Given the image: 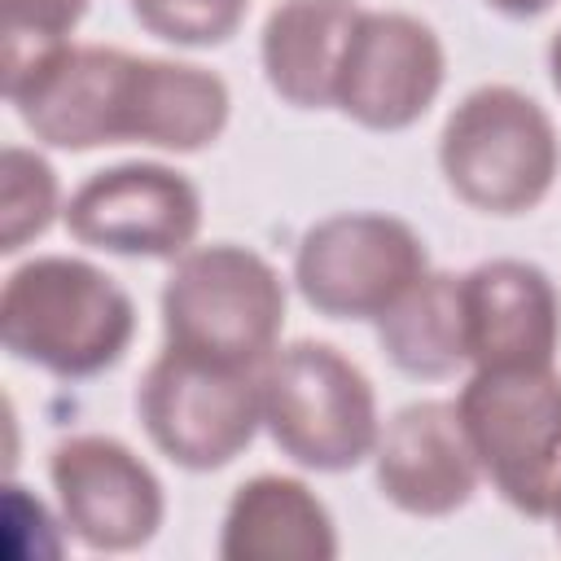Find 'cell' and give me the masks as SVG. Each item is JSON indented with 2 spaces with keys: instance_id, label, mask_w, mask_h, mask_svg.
Returning <instances> with one entry per match:
<instances>
[{
  "instance_id": "obj_4",
  "label": "cell",
  "mask_w": 561,
  "mask_h": 561,
  "mask_svg": "<svg viewBox=\"0 0 561 561\" xmlns=\"http://www.w3.org/2000/svg\"><path fill=\"white\" fill-rule=\"evenodd\" d=\"M456 408L495 491L526 517H552L561 504V377L478 368Z\"/></svg>"
},
{
  "instance_id": "obj_13",
  "label": "cell",
  "mask_w": 561,
  "mask_h": 561,
  "mask_svg": "<svg viewBox=\"0 0 561 561\" xmlns=\"http://www.w3.org/2000/svg\"><path fill=\"white\" fill-rule=\"evenodd\" d=\"M478 469L460 408L451 403H412L377 438V482L390 504L416 517H443L469 504Z\"/></svg>"
},
{
  "instance_id": "obj_1",
  "label": "cell",
  "mask_w": 561,
  "mask_h": 561,
  "mask_svg": "<svg viewBox=\"0 0 561 561\" xmlns=\"http://www.w3.org/2000/svg\"><path fill=\"white\" fill-rule=\"evenodd\" d=\"M4 96L22 123L57 149L158 145L193 153L228 123V88L219 75L123 48L57 44L4 75Z\"/></svg>"
},
{
  "instance_id": "obj_5",
  "label": "cell",
  "mask_w": 561,
  "mask_h": 561,
  "mask_svg": "<svg viewBox=\"0 0 561 561\" xmlns=\"http://www.w3.org/2000/svg\"><path fill=\"white\" fill-rule=\"evenodd\" d=\"M552 118L517 88L491 83L469 92L438 145L443 175L460 202L486 215H522L543 202L557 175Z\"/></svg>"
},
{
  "instance_id": "obj_19",
  "label": "cell",
  "mask_w": 561,
  "mask_h": 561,
  "mask_svg": "<svg viewBox=\"0 0 561 561\" xmlns=\"http://www.w3.org/2000/svg\"><path fill=\"white\" fill-rule=\"evenodd\" d=\"M131 13L158 39L202 48L224 44L241 26L245 0H131Z\"/></svg>"
},
{
  "instance_id": "obj_3",
  "label": "cell",
  "mask_w": 561,
  "mask_h": 561,
  "mask_svg": "<svg viewBox=\"0 0 561 561\" xmlns=\"http://www.w3.org/2000/svg\"><path fill=\"white\" fill-rule=\"evenodd\" d=\"M285 324L280 276L241 245L184 250L162 289L167 342L232 368H263Z\"/></svg>"
},
{
  "instance_id": "obj_11",
  "label": "cell",
  "mask_w": 561,
  "mask_h": 561,
  "mask_svg": "<svg viewBox=\"0 0 561 561\" xmlns=\"http://www.w3.org/2000/svg\"><path fill=\"white\" fill-rule=\"evenodd\" d=\"M66 526L101 552H127L162 526V486L140 456L118 438L79 434L53 447L48 460Z\"/></svg>"
},
{
  "instance_id": "obj_6",
  "label": "cell",
  "mask_w": 561,
  "mask_h": 561,
  "mask_svg": "<svg viewBox=\"0 0 561 561\" xmlns=\"http://www.w3.org/2000/svg\"><path fill=\"white\" fill-rule=\"evenodd\" d=\"M263 425L307 469H351L377 447V399L368 377L324 342H294L259 373Z\"/></svg>"
},
{
  "instance_id": "obj_22",
  "label": "cell",
  "mask_w": 561,
  "mask_h": 561,
  "mask_svg": "<svg viewBox=\"0 0 561 561\" xmlns=\"http://www.w3.org/2000/svg\"><path fill=\"white\" fill-rule=\"evenodd\" d=\"M552 522H557V535H561V504H557V513H552Z\"/></svg>"
},
{
  "instance_id": "obj_18",
  "label": "cell",
  "mask_w": 561,
  "mask_h": 561,
  "mask_svg": "<svg viewBox=\"0 0 561 561\" xmlns=\"http://www.w3.org/2000/svg\"><path fill=\"white\" fill-rule=\"evenodd\" d=\"M88 0H0V66L4 75L26 66L31 57L57 48L75 22L83 18Z\"/></svg>"
},
{
  "instance_id": "obj_14",
  "label": "cell",
  "mask_w": 561,
  "mask_h": 561,
  "mask_svg": "<svg viewBox=\"0 0 561 561\" xmlns=\"http://www.w3.org/2000/svg\"><path fill=\"white\" fill-rule=\"evenodd\" d=\"M355 0H280L263 26L267 83L302 110L333 105L337 70L359 22Z\"/></svg>"
},
{
  "instance_id": "obj_21",
  "label": "cell",
  "mask_w": 561,
  "mask_h": 561,
  "mask_svg": "<svg viewBox=\"0 0 561 561\" xmlns=\"http://www.w3.org/2000/svg\"><path fill=\"white\" fill-rule=\"evenodd\" d=\"M548 61H552V83H557V92H561V35L552 39V53H548Z\"/></svg>"
},
{
  "instance_id": "obj_8",
  "label": "cell",
  "mask_w": 561,
  "mask_h": 561,
  "mask_svg": "<svg viewBox=\"0 0 561 561\" xmlns=\"http://www.w3.org/2000/svg\"><path fill=\"white\" fill-rule=\"evenodd\" d=\"M421 276L425 245L403 219L390 215L320 219L294 259L302 298L333 320H377Z\"/></svg>"
},
{
  "instance_id": "obj_16",
  "label": "cell",
  "mask_w": 561,
  "mask_h": 561,
  "mask_svg": "<svg viewBox=\"0 0 561 561\" xmlns=\"http://www.w3.org/2000/svg\"><path fill=\"white\" fill-rule=\"evenodd\" d=\"M377 342L394 368L412 377H447L465 364V294L460 276L425 272L381 316Z\"/></svg>"
},
{
  "instance_id": "obj_9",
  "label": "cell",
  "mask_w": 561,
  "mask_h": 561,
  "mask_svg": "<svg viewBox=\"0 0 561 561\" xmlns=\"http://www.w3.org/2000/svg\"><path fill=\"white\" fill-rule=\"evenodd\" d=\"M202 224L197 188L158 162H127L83 180L66 206V228L83 245L110 254L175 259Z\"/></svg>"
},
{
  "instance_id": "obj_10",
  "label": "cell",
  "mask_w": 561,
  "mask_h": 561,
  "mask_svg": "<svg viewBox=\"0 0 561 561\" xmlns=\"http://www.w3.org/2000/svg\"><path fill=\"white\" fill-rule=\"evenodd\" d=\"M438 83H443L438 35L408 13L364 9L337 70L333 105L373 131H399L430 110Z\"/></svg>"
},
{
  "instance_id": "obj_17",
  "label": "cell",
  "mask_w": 561,
  "mask_h": 561,
  "mask_svg": "<svg viewBox=\"0 0 561 561\" xmlns=\"http://www.w3.org/2000/svg\"><path fill=\"white\" fill-rule=\"evenodd\" d=\"M57 210V175L44 158L9 145L0 158V250L13 254L39 237Z\"/></svg>"
},
{
  "instance_id": "obj_20",
  "label": "cell",
  "mask_w": 561,
  "mask_h": 561,
  "mask_svg": "<svg viewBox=\"0 0 561 561\" xmlns=\"http://www.w3.org/2000/svg\"><path fill=\"white\" fill-rule=\"evenodd\" d=\"M486 4H495L500 13H513V18H530V13H543L552 0H486Z\"/></svg>"
},
{
  "instance_id": "obj_2",
  "label": "cell",
  "mask_w": 561,
  "mask_h": 561,
  "mask_svg": "<svg viewBox=\"0 0 561 561\" xmlns=\"http://www.w3.org/2000/svg\"><path fill=\"white\" fill-rule=\"evenodd\" d=\"M136 333L131 298L83 259H35L0 294L4 346L57 377H92L123 359Z\"/></svg>"
},
{
  "instance_id": "obj_15",
  "label": "cell",
  "mask_w": 561,
  "mask_h": 561,
  "mask_svg": "<svg viewBox=\"0 0 561 561\" xmlns=\"http://www.w3.org/2000/svg\"><path fill=\"white\" fill-rule=\"evenodd\" d=\"M219 552L228 561H329L337 552L324 504L294 478H254L237 486Z\"/></svg>"
},
{
  "instance_id": "obj_12",
  "label": "cell",
  "mask_w": 561,
  "mask_h": 561,
  "mask_svg": "<svg viewBox=\"0 0 561 561\" xmlns=\"http://www.w3.org/2000/svg\"><path fill=\"white\" fill-rule=\"evenodd\" d=\"M465 359L478 368H552L561 302L552 280L522 259H491L460 276Z\"/></svg>"
},
{
  "instance_id": "obj_7",
  "label": "cell",
  "mask_w": 561,
  "mask_h": 561,
  "mask_svg": "<svg viewBox=\"0 0 561 561\" xmlns=\"http://www.w3.org/2000/svg\"><path fill=\"white\" fill-rule=\"evenodd\" d=\"M263 368H232L167 342L140 377V421L162 456L184 469H219L241 456L263 421Z\"/></svg>"
}]
</instances>
